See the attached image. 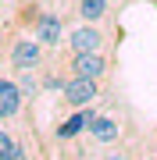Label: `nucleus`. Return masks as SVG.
Masks as SVG:
<instances>
[{
  "label": "nucleus",
  "instance_id": "obj_1",
  "mask_svg": "<svg viewBox=\"0 0 157 160\" xmlns=\"http://www.w3.org/2000/svg\"><path fill=\"white\" fill-rule=\"evenodd\" d=\"M18 25H22V32L36 36L47 50H54V46H61L64 39H68V29H64V18L54 14V11H43L39 4H25L18 7Z\"/></svg>",
  "mask_w": 157,
  "mask_h": 160
},
{
  "label": "nucleus",
  "instance_id": "obj_2",
  "mask_svg": "<svg viewBox=\"0 0 157 160\" xmlns=\"http://www.w3.org/2000/svg\"><path fill=\"white\" fill-rule=\"evenodd\" d=\"M100 96H104V82L82 78V75H71V78L64 82V89L57 92V114H71V110L93 107Z\"/></svg>",
  "mask_w": 157,
  "mask_h": 160
},
{
  "label": "nucleus",
  "instance_id": "obj_3",
  "mask_svg": "<svg viewBox=\"0 0 157 160\" xmlns=\"http://www.w3.org/2000/svg\"><path fill=\"white\" fill-rule=\"evenodd\" d=\"M7 64H11V71H39L43 64H47V46H43L36 36L29 32H18L11 46H7Z\"/></svg>",
  "mask_w": 157,
  "mask_h": 160
},
{
  "label": "nucleus",
  "instance_id": "obj_4",
  "mask_svg": "<svg viewBox=\"0 0 157 160\" xmlns=\"http://www.w3.org/2000/svg\"><path fill=\"white\" fill-rule=\"evenodd\" d=\"M89 142L93 146H114V142H125L128 135V125H125V114L122 110H97L93 125L86 128Z\"/></svg>",
  "mask_w": 157,
  "mask_h": 160
},
{
  "label": "nucleus",
  "instance_id": "obj_5",
  "mask_svg": "<svg viewBox=\"0 0 157 160\" xmlns=\"http://www.w3.org/2000/svg\"><path fill=\"white\" fill-rule=\"evenodd\" d=\"M107 43H111V36L93 22H79L75 29H68V39H64L68 53H100Z\"/></svg>",
  "mask_w": 157,
  "mask_h": 160
},
{
  "label": "nucleus",
  "instance_id": "obj_6",
  "mask_svg": "<svg viewBox=\"0 0 157 160\" xmlns=\"http://www.w3.org/2000/svg\"><path fill=\"white\" fill-rule=\"evenodd\" d=\"M64 68H68V75H82V78L104 82V75L114 68V57H107L104 50H100V53H68Z\"/></svg>",
  "mask_w": 157,
  "mask_h": 160
},
{
  "label": "nucleus",
  "instance_id": "obj_7",
  "mask_svg": "<svg viewBox=\"0 0 157 160\" xmlns=\"http://www.w3.org/2000/svg\"><path fill=\"white\" fill-rule=\"evenodd\" d=\"M100 107H82V110H71V114H64V121H57V128H54V139L57 142H71V139L86 135V128L93 125Z\"/></svg>",
  "mask_w": 157,
  "mask_h": 160
},
{
  "label": "nucleus",
  "instance_id": "obj_8",
  "mask_svg": "<svg viewBox=\"0 0 157 160\" xmlns=\"http://www.w3.org/2000/svg\"><path fill=\"white\" fill-rule=\"evenodd\" d=\"M22 86H18L14 78H4L0 75V121H14L18 114H22Z\"/></svg>",
  "mask_w": 157,
  "mask_h": 160
},
{
  "label": "nucleus",
  "instance_id": "obj_9",
  "mask_svg": "<svg viewBox=\"0 0 157 160\" xmlns=\"http://www.w3.org/2000/svg\"><path fill=\"white\" fill-rule=\"evenodd\" d=\"M75 14H79V22L100 25L111 14V4H107V0H75Z\"/></svg>",
  "mask_w": 157,
  "mask_h": 160
},
{
  "label": "nucleus",
  "instance_id": "obj_10",
  "mask_svg": "<svg viewBox=\"0 0 157 160\" xmlns=\"http://www.w3.org/2000/svg\"><path fill=\"white\" fill-rule=\"evenodd\" d=\"M18 86H22V96L36 103V96L43 92V82H39V71H22V78H18Z\"/></svg>",
  "mask_w": 157,
  "mask_h": 160
},
{
  "label": "nucleus",
  "instance_id": "obj_11",
  "mask_svg": "<svg viewBox=\"0 0 157 160\" xmlns=\"http://www.w3.org/2000/svg\"><path fill=\"white\" fill-rule=\"evenodd\" d=\"M132 149H136V146H125V142L104 146V153H100V160H132Z\"/></svg>",
  "mask_w": 157,
  "mask_h": 160
},
{
  "label": "nucleus",
  "instance_id": "obj_12",
  "mask_svg": "<svg viewBox=\"0 0 157 160\" xmlns=\"http://www.w3.org/2000/svg\"><path fill=\"white\" fill-rule=\"evenodd\" d=\"M18 142H22V139H14L7 128H0V160H11V153L18 149Z\"/></svg>",
  "mask_w": 157,
  "mask_h": 160
},
{
  "label": "nucleus",
  "instance_id": "obj_13",
  "mask_svg": "<svg viewBox=\"0 0 157 160\" xmlns=\"http://www.w3.org/2000/svg\"><path fill=\"white\" fill-rule=\"evenodd\" d=\"M132 160H157V146H154V142H136Z\"/></svg>",
  "mask_w": 157,
  "mask_h": 160
},
{
  "label": "nucleus",
  "instance_id": "obj_14",
  "mask_svg": "<svg viewBox=\"0 0 157 160\" xmlns=\"http://www.w3.org/2000/svg\"><path fill=\"white\" fill-rule=\"evenodd\" d=\"M154 146H157V132H154Z\"/></svg>",
  "mask_w": 157,
  "mask_h": 160
},
{
  "label": "nucleus",
  "instance_id": "obj_15",
  "mask_svg": "<svg viewBox=\"0 0 157 160\" xmlns=\"http://www.w3.org/2000/svg\"><path fill=\"white\" fill-rule=\"evenodd\" d=\"M150 4H157V0H150Z\"/></svg>",
  "mask_w": 157,
  "mask_h": 160
}]
</instances>
